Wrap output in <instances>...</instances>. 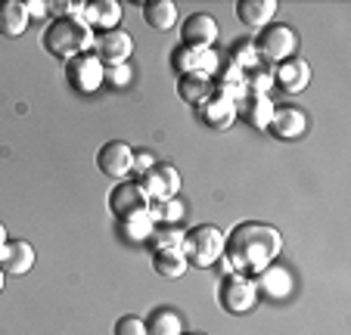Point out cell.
I'll use <instances>...</instances> for the list:
<instances>
[{"mask_svg": "<svg viewBox=\"0 0 351 335\" xmlns=\"http://www.w3.org/2000/svg\"><path fill=\"white\" fill-rule=\"evenodd\" d=\"M156 156L149 149H134V174H137V177H143V174H149L156 168Z\"/></svg>", "mask_w": 351, "mask_h": 335, "instance_id": "obj_33", "label": "cell"}, {"mask_svg": "<svg viewBox=\"0 0 351 335\" xmlns=\"http://www.w3.org/2000/svg\"><path fill=\"white\" fill-rule=\"evenodd\" d=\"M221 38V28L215 16L208 13H193L180 22V44L199 47V50H215V40Z\"/></svg>", "mask_w": 351, "mask_h": 335, "instance_id": "obj_10", "label": "cell"}, {"mask_svg": "<svg viewBox=\"0 0 351 335\" xmlns=\"http://www.w3.org/2000/svg\"><path fill=\"white\" fill-rule=\"evenodd\" d=\"M283 251V233L271 223L243 221L237 223L224 239V261L239 276H261L267 267H274Z\"/></svg>", "mask_w": 351, "mask_h": 335, "instance_id": "obj_1", "label": "cell"}, {"mask_svg": "<svg viewBox=\"0 0 351 335\" xmlns=\"http://www.w3.org/2000/svg\"><path fill=\"white\" fill-rule=\"evenodd\" d=\"M22 7H25L28 19H40V16H47V3H44V0H25Z\"/></svg>", "mask_w": 351, "mask_h": 335, "instance_id": "obj_34", "label": "cell"}, {"mask_svg": "<svg viewBox=\"0 0 351 335\" xmlns=\"http://www.w3.org/2000/svg\"><path fill=\"white\" fill-rule=\"evenodd\" d=\"M267 131L277 140H302L308 131V115L298 106H277Z\"/></svg>", "mask_w": 351, "mask_h": 335, "instance_id": "obj_15", "label": "cell"}, {"mask_svg": "<svg viewBox=\"0 0 351 335\" xmlns=\"http://www.w3.org/2000/svg\"><path fill=\"white\" fill-rule=\"evenodd\" d=\"M146 211H149V217L156 221V227H178V221L186 214L184 202H180L178 196L162 199V202H149Z\"/></svg>", "mask_w": 351, "mask_h": 335, "instance_id": "obj_26", "label": "cell"}, {"mask_svg": "<svg viewBox=\"0 0 351 335\" xmlns=\"http://www.w3.org/2000/svg\"><path fill=\"white\" fill-rule=\"evenodd\" d=\"M180 335H206V332H180Z\"/></svg>", "mask_w": 351, "mask_h": 335, "instance_id": "obj_37", "label": "cell"}, {"mask_svg": "<svg viewBox=\"0 0 351 335\" xmlns=\"http://www.w3.org/2000/svg\"><path fill=\"white\" fill-rule=\"evenodd\" d=\"M97 168L106 177L112 180H131L134 174V149L125 143V140H109V143L99 146L97 152Z\"/></svg>", "mask_w": 351, "mask_h": 335, "instance_id": "obj_9", "label": "cell"}, {"mask_svg": "<svg viewBox=\"0 0 351 335\" xmlns=\"http://www.w3.org/2000/svg\"><path fill=\"white\" fill-rule=\"evenodd\" d=\"M134 81L131 66H106V75H103V84L112 87V90H125Z\"/></svg>", "mask_w": 351, "mask_h": 335, "instance_id": "obj_31", "label": "cell"}, {"mask_svg": "<svg viewBox=\"0 0 351 335\" xmlns=\"http://www.w3.org/2000/svg\"><path fill=\"white\" fill-rule=\"evenodd\" d=\"M277 16V0H237V19L245 28H267Z\"/></svg>", "mask_w": 351, "mask_h": 335, "instance_id": "obj_19", "label": "cell"}, {"mask_svg": "<svg viewBox=\"0 0 351 335\" xmlns=\"http://www.w3.org/2000/svg\"><path fill=\"white\" fill-rule=\"evenodd\" d=\"M149 249L153 251L184 249V230H178V227H156V233L149 236Z\"/></svg>", "mask_w": 351, "mask_h": 335, "instance_id": "obj_30", "label": "cell"}, {"mask_svg": "<svg viewBox=\"0 0 351 335\" xmlns=\"http://www.w3.org/2000/svg\"><path fill=\"white\" fill-rule=\"evenodd\" d=\"M184 332V320L178 310L171 308H156L146 317V335H180Z\"/></svg>", "mask_w": 351, "mask_h": 335, "instance_id": "obj_25", "label": "cell"}, {"mask_svg": "<svg viewBox=\"0 0 351 335\" xmlns=\"http://www.w3.org/2000/svg\"><path fill=\"white\" fill-rule=\"evenodd\" d=\"M3 276H7V273H3V270H0V292H3V286H7V280H3Z\"/></svg>", "mask_w": 351, "mask_h": 335, "instance_id": "obj_36", "label": "cell"}, {"mask_svg": "<svg viewBox=\"0 0 351 335\" xmlns=\"http://www.w3.org/2000/svg\"><path fill=\"white\" fill-rule=\"evenodd\" d=\"M146 205H149V199L140 190L137 180H121V184H115L112 193H109V211H112L115 221L134 214V211H143Z\"/></svg>", "mask_w": 351, "mask_h": 335, "instance_id": "obj_14", "label": "cell"}, {"mask_svg": "<svg viewBox=\"0 0 351 335\" xmlns=\"http://www.w3.org/2000/svg\"><path fill=\"white\" fill-rule=\"evenodd\" d=\"M227 233L215 223H196L184 233V258L190 267H215L224 258Z\"/></svg>", "mask_w": 351, "mask_h": 335, "instance_id": "obj_3", "label": "cell"}, {"mask_svg": "<svg viewBox=\"0 0 351 335\" xmlns=\"http://www.w3.org/2000/svg\"><path fill=\"white\" fill-rule=\"evenodd\" d=\"M143 22L153 32H171L178 25V3H171V0H146Z\"/></svg>", "mask_w": 351, "mask_h": 335, "instance_id": "obj_22", "label": "cell"}, {"mask_svg": "<svg viewBox=\"0 0 351 335\" xmlns=\"http://www.w3.org/2000/svg\"><path fill=\"white\" fill-rule=\"evenodd\" d=\"M261 292L258 286H255V280H249V276H239V273H230V276H221L218 283V304L221 310H227V314H252L255 304H258Z\"/></svg>", "mask_w": 351, "mask_h": 335, "instance_id": "obj_4", "label": "cell"}, {"mask_svg": "<svg viewBox=\"0 0 351 335\" xmlns=\"http://www.w3.org/2000/svg\"><path fill=\"white\" fill-rule=\"evenodd\" d=\"M28 13L22 0H0V34L3 38H22L28 32Z\"/></svg>", "mask_w": 351, "mask_h": 335, "instance_id": "obj_21", "label": "cell"}, {"mask_svg": "<svg viewBox=\"0 0 351 335\" xmlns=\"http://www.w3.org/2000/svg\"><path fill=\"white\" fill-rule=\"evenodd\" d=\"M199 119H202L206 127H212V131H227L237 121V103L215 90L212 99H206V103L199 106Z\"/></svg>", "mask_w": 351, "mask_h": 335, "instance_id": "obj_17", "label": "cell"}, {"mask_svg": "<svg viewBox=\"0 0 351 335\" xmlns=\"http://www.w3.org/2000/svg\"><path fill=\"white\" fill-rule=\"evenodd\" d=\"M153 270L162 280H180L190 270V264L184 258V249H162L153 251Z\"/></svg>", "mask_w": 351, "mask_h": 335, "instance_id": "obj_24", "label": "cell"}, {"mask_svg": "<svg viewBox=\"0 0 351 335\" xmlns=\"http://www.w3.org/2000/svg\"><path fill=\"white\" fill-rule=\"evenodd\" d=\"M90 53L103 62V66H128V60L134 56V38L128 32H121V28L93 34Z\"/></svg>", "mask_w": 351, "mask_h": 335, "instance_id": "obj_8", "label": "cell"}, {"mask_svg": "<svg viewBox=\"0 0 351 335\" xmlns=\"http://www.w3.org/2000/svg\"><path fill=\"white\" fill-rule=\"evenodd\" d=\"M121 3L119 0H90L81 7V19L90 25V32L103 34V32H115L121 22Z\"/></svg>", "mask_w": 351, "mask_h": 335, "instance_id": "obj_16", "label": "cell"}, {"mask_svg": "<svg viewBox=\"0 0 351 335\" xmlns=\"http://www.w3.org/2000/svg\"><path fill=\"white\" fill-rule=\"evenodd\" d=\"M40 44H44V50L50 53V56L69 62V60H75V56H81V53H90L93 32H90V25L81 19V13L56 16V19L44 28Z\"/></svg>", "mask_w": 351, "mask_h": 335, "instance_id": "obj_2", "label": "cell"}, {"mask_svg": "<svg viewBox=\"0 0 351 335\" xmlns=\"http://www.w3.org/2000/svg\"><path fill=\"white\" fill-rule=\"evenodd\" d=\"M103 75H106V66L93 53H81L66 62V84L78 93H97L103 87Z\"/></svg>", "mask_w": 351, "mask_h": 335, "instance_id": "obj_6", "label": "cell"}, {"mask_svg": "<svg viewBox=\"0 0 351 335\" xmlns=\"http://www.w3.org/2000/svg\"><path fill=\"white\" fill-rule=\"evenodd\" d=\"M171 69L174 75H208L215 78L221 69V56L215 50H199V47H174L171 50Z\"/></svg>", "mask_w": 351, "mask_h": 335, "instance_id": "obj_7", "label": "cell"}, {"mask_svg": "<svg viewBox=\"0 0 351 335\" xmlns=\"http://www.w3.org/2000/svg\"><path fill=\"white\" fill-rule=\"evenodd\" d=\"M178 97L184 99L186 106H202L206 99L215 97V78L208 75H180L178 78Z\"/></svg>", "mask_w": 351, "mask_h": 335, "instance_id": "obj_20", "label": "cell"}, {"mask_svg": "<svg viewBox=\"0 0 351 335\" xmlns=\"http://www.w3.org/2000/svg\"><path fill=\"white\" fill-rule=\"evenodd\" d=\"M308 84H311V62L302 56L274 66V87H280L283 93H302L308 90Z\"/></svg>", "mask_w": 351, "mask_h": 335, "instance_id": "obj_12", "label": "cell"}, {"mask_svg": "<svg viewBox=\"0 0 351 335\" xmlns=\"http://www.w3.org/2000/svg\"><path fill=\"white\" fill-rule=\"evenodd\" d=\"M34 267V249L25 239H7L0 249V270L10 276H25Z\"/></svg>", "mask_w": 351, "mask_h": 335, "instance_id": "obj_18", "label": "cell"}, {"mask_svg": "<svg viewBox=\"0 0 351 335\" xmlns=\"http://www.w3.org/2000/svg\"><path fill=\"white\" fill-rule=\"evenodd\" d=\"M112 335H146V320L137 314H125L115 320Z\"/></svg>", "mask_w": 351, "mask_h": 335, "instance_id": "obj_32", "label": "cell"}, {"mask_svg": "<svg viewBox=\"0 0 351 335\" xmlns=\"http://www.w3.org/2000/svg\"><path fill=\"white\" fill-rule=\"evenodd\" d=\"M230 62H233L237 69H243V72H249V69L258 66L261 56H258V50H255V40H252V38L237 40V44L230 47Z\"/></svg>", "mask_w": 351, "mask_h": 335, "instance_id": "obj_28", "label": "cell"}, {"mask_svg": "<svg viewBox=\"0 0 351 335\" xmlns=\"http://www.w3.org/2000/svg\"><path fill=\"white\" fill-rule=\"evenodd\" d=\"M10 239V233H7V227H3V221H0V249H3V243Z\"/></svg>", "mask_w": 351, "mask_h": 335, "instance_id": "obj_35", "label": "cell"}, {"mask_svg": "<svg viewBox=\"0 0 351 335\" xmlns=\"http://www.w3.org/2000/svg\"><path fill=\"white\" fill-rule=\"evenodd\" d=\"M245 87L252 93H271L274 90V66H267V62H258L255 69H249L245 72Z\"/></svg>", "mask_w": 351, "mask_h": 335, "instance_id": "obj_29", "label": "cell"}, {"mask_svg": "<svg viewBox=\"0 0 351 335\" xmlns=\"http://www.w3.org/2000/svg\"><path fill=\"white\" fill-rule=\"evenodd\" d=\"M119 233H121V239H131V243H149V236L156 233V221L149 217L146 208L134 211V214L119 221Z\"/></svg>", "mask_w": 351, "mask_h": 335, "instance_id": "obj_23", "label": "cell"}, {"mask_svg": "<svg viewBox=\"0 0 351 335\" xmlns=\"http://www.w3.org/2000/svg\"><path fill=\"white\" fill-rule=\"evenodd\" d=\"M255 286H258V292H265L271 298H283V295H289L292 280L283 267H267L261 276H255Z\"/></svg>", "mask_w": 351, "mask_h": 335, "instance_id": "obj_27", "label": "cell"}, {"mask_svg": "<svg viewBox=\"0 0 351 335\" xmlns=\"http://www.w3.org/2000/svg\"><path fill=\"white\" fill-rule=\"evenodd\" d=\"M274 99L265 97V93H245L243 99L237 103V121H245L249 127H255V131H267V125H271L274 119Z\"/></svg>", "mask_w": 351, "mask_h": 335, "instance_id": "obj_13", "label": "cell"}, {"mask_svg": "<svg viewBox=\"0 0 351 335\" xmlns=\"http://www.w3.org/2000/svg\"><path fill=\"white\" fill-rule=\"evenodd\" d=\"M295 47H298V38L289 25L283 22H271L267 28H261V34L255 38V50H258L261 62L267 66H277V62H286L295 56Z\"/></svg>", "mask_w": 351, "mask_h": 335, "instance_id": "obj_5", "label": "cell"}, {"mask_svg": "<svg viewBox=\"0 0 351 335\" xmlns=\"http://www.w3.org/2000/svg\"><path fill=\"white\" fill-rule=\"evenodd\" d=\"M137 184H140V190L146 193L149 202H162V199H171V196L180 193V174H178V168L159 162L149 174L137 177Z\"/></svg>", "mask_w": 351, "mask_h": 335, "instance_id": "obj_11", "label": "cell"}]
</instances>
